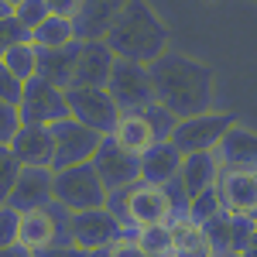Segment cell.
I'll use <instances>...</instances> for the list:
<instances>
[{
    "label": "cell",
    "mask_w": 257,
    "mask_h": 257,
    "mask_svg": "<svg viewBox=\"0 0 257 257\" xmlns=\"http://www.w3.org/2000/svg\"><path fill=\"white\" fill-rule=\"evenodd\" d=\"M148 72H151L155 103H161L165 110H172L178 120L213 110L216 76H213L209 65H202V62L168 48V52H161L158 59L148 65Z\"/></svg>",
    "instance_id": "6da1fadb"
},
{
    "label": "cell",
    "mask_w": 257,
    "mask_h": 257,
    "mask_svg": "<svg viewBox=\"0 0 257 257\" xmlns=\"http://www.w3.org/2000/svg\"><path fill=\"white\" fill-rule=\"evenodd\" d=\"M103 41L110 45L117 59L151 65L161 52H168V28L148 0H127L117 21L110 24V31L103 35Z\"/></svg>",
    "instance_id": "7a4b0ae2"
},
{
    "label": "cell",
    "mask_w": 257,
    "mask_h": 257,
    "mask_svg": "<svg viewBox=\"0 0 257 257\" xmlns=\"http://www.w3.org/2000/svg\"><path fill=\"white\" fill-rule=\"evenodd\" d=\"M55 202L65 206L69 213H79V209H96L106 202V185L96 175L93 161H82V165H69L55 172Z\"/></svg>",
    "instance_id": "3957f363"
},
{
    "label": "cell",
    "mask_w": 257,
    "mask_h": 257,
    "mask_svg": "<svg viewBox=\"0 0 257 257\" xmlns=\"http://www.w3.org/2000/svg\"><path fill=\"white\" fill-rule=\"evenodd\" d=\"M65 99H69V117L103 138L113 131V123L120 117V106L106 93V86H69Z\"/></svg>",
    "instance_id": "277c9868"
},
{
    "label": "cell",
    "mask_w": 257,
    "mask_h": 257,
    "mask_svg": "<svg viewBox=\"0 0 257 257\" xmlns=\"http://www.w3.org/2000/svg\"><path fill=\"white\" fill-rule=\"evenodd\" d=\"M65 237L72 247L79 250H106L110 243H117L123 233L117 219L110 216L106 206H96V209H79V213H69V226H65Z\"/></svg>",
    "instance_id": "5b68a950"
},
{
    "label": "cell",
    "mask_w": 257,
    "mask_h": 257,
    "mask_svg": "<svg viewBox=\"0 0 257 257\" xmlns=\"http://www.w3.org/2000/svg\"><path fill=\"white\" fill-rule=\"evenodd\" d=\"M106 93L113 96V103L120 106V113L127 110H144L148 103H155V89H151V72L148 65L131 59H117L106 79Z\"/></svg>",
    "instance_id": "8992f818"
},
{
    "label": "cell",
    "mask_w": 257,
    "mask_h": 257,
    "mask_svg": "<svg viewBox=\"0 0 257 257\" xmlns=\"http://www.w3.org/2000/svg\"><path fill=\"white\" fill-rule=\"evenodd\" d=\"M237 123L233 113H219V110H206V113H196V117H185L175 123L172 131V144H175L182 155H192V151H213L219 144V138Z\"/></svg>",
    "instance_id": "52a82bcc"
},
{
    "label": "cell",
    "mask_w": 257,
    "mask_h": 257,
    "mask_svg": "<svg viewBox=\"0 0 257 257\" xmlns=\"http://www.w3.org/2000/svg\"><path fill=\"white\" fill-rule=\"evenodd\" d=\"M52 141H55V151H52V165H48V168H52V172H62V168H69V165L93 161L103 134L82 127L79 120L65 117V120H55V123H52Z\"/></svg>",
    "instance_id": "ba28073f"
},
{
    "label": "cell",
    "mask_w": 257,
    "mask_h": 257,
    "mask_svg": "<svg viewBox=\"0 0 257 257\" xmlns=\"http://www.w3.org/2000/svg\"><path fill=\"white\" fill-rule=\"evenodd\" d=\"M18 117H21V123H41V127H52L55 120H65L69 117L65 89L38 79V76L28 79L18 99Z\"/></svg>",
    "instance_id": "9c48e42d"
},
{
    "label": "cell",
    "mask_w": 257,
    "mask_h": 257,
    "mask_svg": "<svg viewBox=\"0 0 257 257\" xmlns=\"http://www.w3.org/2000/svg\"><path fill=\"white\" fill-rule=\"evenodd\" d=\"M65 226H69V209L59 202H48L45 209H28V213H21L18 243L28 247L31 254L41 247H52V243H69Z\"/></svg>",
    "instance_id": "30bf717a"
},
{
    "label": "cell",
    "mask_w": 257,
    "mask_h": 257,
    "mask_svg": "<svg viewBox=\"0 0 257 257\" xmlns=\"http://www.w3.org/2000/svg\"><path fill=\"white\" fill-rule=\"evenodd\" d=\"M254 226L257 223L247 213L219 209L213 219L202 223V233H206V243H209V257H240L250 233H254Z\"/></svg>",
    "instance_id": "8fae6325"
},
{
    "label": "cell",
    "mask_w": 257,
    "mask_h": 257,
    "mask_svg": "<svg viewBox=\"0 0 257 257\" xmlns=\"http://www.w3.org/2000/svg\"><path fill=\"white\" fill-rule=\"evenodd\" d=\"M93 168H96V175L103 178L106 192H110V189H123V185L141 182V158H138V155H131V151H123L110 134L99 141L96 155H93Z\"/></svg>",
    "instance_id": "7c38bea8"
},
{
    "label": "cell",
    "mask_w": 257,
    "mask_h": 257,
    "mask_svg": "<svg viewBox=\"0 0 257 257\" xmlns=\"http://www.w3.org/2000/svg\"><path fill=\"white\" fill-rule=\"evenodd\" d=\"M14 209L28 213V209H45L48 202H55V172L48 165H21L18 182L7 199Z\"/></svg>",
    "instance_id": "4fadbf2b"
},
{
    "label": "cell",
    "mask_w": 257,
    "mask_h": 257,
    "mask_svg": "<svg viewBox=\"0 0 257 257\" xmlns=\"http://www.w3.org/2000/svg\"><path fill=\"white\" fill-rule=\"evenodd\" d=\"M216 196L226 213H247L257 206V168H219Z\"/></svg>",
    "instance_id": "5bb4252c"
},
{
    "label": "cell",
    "mask_w": 257,
    "mask_h": 257,
    "mask_svg": "<svg viewBox=\"0 0 257 257\" xmlns=\"http://www.w3.org/2000/svg\"><path fill=\"white\" fill-rule=\"evenodd\" d=\"M172 219H175V213H172L168 192L161 185H151V182H134V189H131V230L148 226V223H172Z\"/></svg>",
    "instance_id": "9a60e30c"
},
{
    "label": "cell",
    "mask_w": 257,
    "mask_h": 257,
    "mask_svg": "<svg viewBox=\"0 0 257 257\" xmlns=\"http://www.w3.org/2000/svg\"><path fill=\"white\" fill-rule=\"evenodd\" d=\"M113 62H117V55L110 52V45L103 38L79 41V59H76L72 86H106Z\"/></svg>",
    "instance_id": "2e32d148"
},
{
    "label": "cell",
    "mask_w": 257,
    "mask_h": 257,
    "mask_svg": "<svg viewBox=\"0 0 257 257\" xmlns=\"http://www.w3.org/2000/svg\"><path fill=\"white\" fill-rule=\"evenodd\" d=\"M213 151L219 168H257V131L233 123Z\"/></svg>",
    "instance_id": "e0dca14e"
},
{
    "label": "cell",
    "mask_w": 257,
    "mask_h": 257,
    "mask_svg": "<svg viewBox=\"0 0 257 257\" xmlns=\"http://www.w3.org/2000/svg\"><path fill=\"white\" fill-rule=\"evenodd\" d=\"M14 151V158L21 165H52V151H55V141H52V127H41V123H21L18 134L7 144Z\"/></svg>",
    "instance_id": "ac0fdd59"
},
{
    "label": "cell",
    "mask_w": 257,
    "mask_h": 257,
    "mask_svg": "<svg viewBox=\"0 0 257 257\" xmlns=\"http://www.w3.org/2000/svg\"><path fill=\"white\" fill-rule=\"evenodd\" d=\"M123 4H127V0H82L79 11H76V18H72L79 41L103 38V35L110 31V24L117 21Z\"/></svg>",
    "instance_id": "d6986e66"
},
{
    "label": "cell",
    "mask_w": 257,
    "mask_h": 257,
    "mask_svg": "<svg viewBox=\"0 0 257 257\" xmlns=\"http://www.w3.org/2000/svg\"><path fill=\"white\" fill-rule=\"evenodd\" d=\"M216 175H219V161H216V151H192V155H182V165H178V182L185 189V196L192 199L206 189L216 185Z\"/></svg>",
    "instance_id": "ffe728a7"
},
{
    "label": "cell",
    "mask_w": 257,
    "mask_h": 257,
    "mask_svg": "<svg viewBox=\"0 0 257 257\" xmlns=\"http://www.w3.org/2000/svg\"><path fill=\"white\" fill-rule=\"evenodd\" d=\"M76 59H79V41L62 45V48H38V79L69 89L76 76Z\"/></svg>",
    "instance_id": "44dd1931"
},
{
    "label": "cell",
    "mask_w": 257,
    "mask_h": 257,
    "mask_svg": "<svg viewBox=\"0 0 257 257\" xmlns=\"http://www.w3.org/2000/svg\"><path fill=\"white\" fill-rule=\"evenodd\" d=\"M178 165H182V151L172 141H155L148 151H141V182L165 185L178 175Z\"/></svg>",
    "instance_id": "7402d4cb"
},
{
    "label": "cell",
    "mask_w": 257,
    "mask_h": 257,
    "mask_svg": "<svg viewBox=\"0 0 257 257\" xmlns=\"http://www.w3.org/2000/svg\"><path fill=\"white\" fill-rule=\"evenodd\" d=\"M110 138L117 141L123 151H131V155H138L141 151H148L151 144H155V131L148 127V120L141 117V110H127V113H120L117 123H113V131H110Z\"/></svg>",
    "instance_id": "603a6c76"
},
{
    "label": "cell",
    "mask_w": 257,
    "mask_h": 257,
    "mask_svg": "<svg viewBox=\"0 0 257 257\" xmlns=\"http://www.w3.org/2000/svg\"><path fill=\"white\" fill-rule=\"evenodd\" d=\"M31 41H35L38 48H62V45L79 41V35H76V24H72V18L48 14V18H45L38 28L31 31Z\"/></svg>",
    "instance_id": "cb8c5ba5"
},
{
    "label": "cell",
    "mask_w": 257,
    "mask_h": 257,
    "mask_svg": "<svg viewBox=\"0 0 257 257\" xmlns=\"http://www.w3.org/2000/svg\"><path fill=\"white\" fill-rule=\"evenodd\" d=\"M172 243H175V254L182 257H209V243L202 226L192 219H172Z\"/></svg>",
    "instance_id": "d4e9b609"
},
{
    "label": "cell",
    "mask_w": 257,
    "mask_h": 257,
    "mask_svg": "<svg viewBox=\"0 0 257 257\" xmlns=\"http://www.w3.org/2000/svg\"><path fill=\"white\" fill-rule=\"evenodd\" d=\"M131 237H134V243L144 250V257H168V254H175V243H172V223H148V226H138Z\"/></svg>",
    "instance_id": "484cf974"
},
{
    "label": "cell",
    "mask_w": 257,
    "mask_h": 257,
    "mask_svg": "<svg viewBox=\"0 0 257 257\" xmlns=\"http://www.w3.org/2000/svg\"><path fill=\"white\" fill-rule=\"evenodd\" d=\"M0 62H4V65H7V69H11L21 82L35 79V76H38V45H35L31 38H28V41H18V45H14V48H11V52H7Z\"/></svg>",
    "instance_id": "4316f807"
},
{
    "label": "cell",
    "mask_w": 257,
    "mask_h": 257,
    "mask_svg": "<svg viewBox=\"0 0 257 257\" xmlns=\"http://www.w3.org/2000/svg\"><path fill=\"white\" fill-rule=\"evenodd\" d=\"M11 14H14V21H18L21 28H28V35H31L52 11H48L45 0H14V4H11Z\"/></svg>",
    "instance_id": "83f0119b"
},
{
    "label": "cell",
    "mask_w": 257,
    "mask_h": 257,
    "mask_svg": "<svg viewBox=\"0 0 257 257\" xmlns=\"http://www.w3.org/2000/svg\"><path fill=\"white\" fill-rule=\"evenodd\" d=\"M141 117L148 120V127L155 131V141H168L172 131H175V123H178V117L172 110H165L161 103H148V106L141 110Z\"/></svg>",
    "instance_id": "f1b7e54d"
},
{
    "label": "cell",
    "mask_w": 257,
    "mask_h": 257,
    "mask_svg": "<svg viewBox=\"0 0 257 257\" xmlns=\"http://www.w3.org/2000/svg\"><path fill=\"white\" fill-rule=\"evenodd\" d=\"M223 209L219 206V196H216V185L213 189H206V192H199V196H192L189 199V209H185V219H192V223H206V219H213Z\"/></svg>",
    "instance_id": "f546056e"
},
{
    "label": "cell",
    "mask_w": 257,
    "mask_h": 257,
    "mask_svg": "<svg viewBox=\"0 0 257 257\" xmlns=\"http://www.w3.org/2000/svg\"><path fill=\"white\" fill-rule=\"evenodd\" d=\"M18 172H21V161L14 158V151L7 144H0V206L11 199V189L18 182Z\"/></svg>",
    "instance_id": "4dcf8cb0"
},
{
    "label": "cell",
    "mask_w": 257,
    "mask_h": 257,
    "mask_svg": "<svg viewBox=\"0 0 257 257\" xmlns=\"http://www.w3.org/2000/svg\"><path fill=\"white\" fill-rule=\"evenodd\" d=\"M21 230V209H14L11 202L0 206V247H14Z\"/></svg>",
    "instance_id": "1f68e13d"
},
{
    "label": "cell",
    "mask_w": 257,
    "mask_h": 257,
    "mask_svg": "<svg viewBox=\"0 0 257 257\" xmlns=\"http://www.w3.org/2000/svg\"><path fill=\"white\" fill-rule=\"evenodd\" d=\"M31 35H28V28H21L18 21H14V14H7V18L0 21V59L18 45V41H28Z\"/></svg>",
    "instance_id": "d6a6232c"
},
{
    "label": "cell",
    "mask_w": 257,
    "mask_h": 257,
    "mask_svg": "<svg viewBox=\"0 0 257 257\" xmlns=\"http://www.w3.org/2000/svg\"><path fill=\"white\" fill-rule=\"evenodd\" d=\"M21 117H18V106L14 103H4L0 99V144H11V138L18 134Z\"/></svg>",
    "instance_id": "836d02e7"
},
{
    "label": "cell",
    "mask_w": 257,
    "mask_h": 257,
    "mask_svg": "<svg viewBox=\"0 0 257 257\" xmlns=\"http://www.w3.org/2000/svg\"><path fill=\"white\" fill-rule=\"evenodd\" d=\"M21 89H24V82H21L18 76H14V72H11V69H7V65L0 62V99H4V103H14V106H18Z\"/></svg>",
    "instance_id": "e575fe53"
},
{
    "label": "cell",
    "mask_w": 257,
    "mask_h": 257,
    "mask_svg": "<svg viewBox=\"0 0 257 257\" xmlns=\"http://www.w3.org/2000/svg\"><path fill=\"white\" fill-rule=\"evenodd\" d=\"M106 254H110V257H144V250L134 243V237H120L117 243L106 247Z\"/></svg>",
    "instance_id": "d590c367"
},
{
    "label": "cell",
    "mask_w": 257,
    "mask_h": 257,
    "mask_svg": "<svg viewBox=\"0 0 257 257\" xmlns=\"http://www.w3.org/2000/svg\"><path fill=\"white\" fill-rule=\"evenodd\" d=\"M35 257H86V250L72 247V243H52V247H41V250H35Z\"/></svg>",
    "instance_id": "8d00e7d4"
},
{
    "label": "cell",
    "mask_w": 257,
    "mask_h": 257,
    "mask_svg": "<svg viewBox=\"0 0 257 257\" xmlns=\"http://www.w3.org/2000/svg\"><path fill=\"white\" fill-rule=\"evenodd\" d=\"M48 4V11L52 14H62V18H76V11H79L82 0H45Z\"/></svg>",
    "instance_id": "74e56055"
},
{
    "label": "cell",
    "mask_w": 257,
    "mask_h": 257,
    "mask_svg": "<svg viewBox=\"0 0 257 257\" xmlns=\"http://www.w3.org/2000/svg\"><path fill=\"white\" fill-rule=\"evenodd\" d=\"M0 257H35L28 247H21V243H14V247H0Z\"/></svg>",
    "instance_id": "f35d334b"
},
{
    "label": "cell",
    "mask_w": 257,
    "mask_h": 257,
    "mask_svg": "<svg viewBox=\"0 0 257 257\" xmlns=\"http://www.w3.org/2000/svg\"><path fill=\"white\" fill-rule=\"evenodd\" d=\"M240 257H257V226H254V233H250V240H247V247H243Z\"/></svg>",
    "instance_id": "ab89813d"
},
{
    "label": "cell",
    "mask_w": 257,
    "mask_h": 257,
    "mask_svg": "<svg viewBox=\"0 0 257 257\" xmlns=\"http://www.w3.org/2000/svg\"><path fill=\"white\" fill-rule=\"evenodd\" d=\"M7 14H11V0H0V21L7 18Z\"/></svg>",
    "instance_id": "60d3db41"
},
{
    "label": "cell",
    "mask_w": 257,
    "mask_h": 257,
    "mask_svg": "<svg viewBox=\"0 0 257 257\" xmlns=\"http://www.w3.org/2000/svg\"><path fill=\"white\" fill-rule=\"evenodd\" d=\"M86 257H110V254H106V250H89Z\"/></svg>",
    "instance_id": "b9f144b4"
},
{
    "label": "cell",
    "mask_w": 257,
    "mask_h": 257,
    "mask_svg": "<svg viewBox=\"0 0 257 257\" xmlns=\"http://www.w3.org/2000/svg\"><path fill=\"white\" fill-rule=\"evenodd\" d=\"M250 219H254V223H257V206H254V209H250Z\"/></svg>",
    "instance_id": "7bdbcfd3"
},
{
    "label": "cell",
    "mask_w": 257,
    "mask_h": 257,
    "mask_svg": "<svg viewBox=\"0 0 257 257\" xmlns=\"http://www.w3.org/2000/svg\"><path fill=\"white\" fill-rule=\"evenodd\" d=\"M168 257H182V254H168Z\"/></svg>",
    "instance_id": "ee69618b"
}]
</instances>
